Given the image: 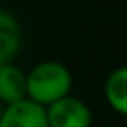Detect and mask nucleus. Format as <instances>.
<instances>
[{
    "instance_id": "8",
    "label": "nucleus",
    "mask_w": 127,
    "mask_h": 127,
    "mask_svg": "<svg viewBox=\"0 0 127 127\" xmlns=\"http://www.w3.org/2000/svg\"><path fill=\"white\" fill-rule=\"evenodd\" d=\"M101 127H115V125H101Z\"/></svg>"
},
{
    "instance_id": "7",
    "label": "nucleus",
    "mask_w": 127,
    "mask_h": 127,
    "mask_svg": "<svg viewBox=\"0 0 127 127\" xmlns=\"http://www.w3.org/2000/svg\"><path fill=\"white\" fill-rule=\"evenodd\" d=\"M2 109H4V105H2V103H0V113H2Z\"/></svg>"
},
{
    "instance_id": "3",
    "label": "nucleus",
    "mask_w": 127,
    "mask_h": 127,
    "mask_svg": "<svg viewBox=\"0 0 127 127\" xmlns=\"http://www.w3.org/2000/svg\"><path fill=\"white\" fill-rule=\"evenodd\" d=\"M0 127H48L46 107L28 97L4 105L0 113Z\"/></svg>"
},
{
    "instance_id": "6",
    "label": "nucleus",
    "mask_w": 127,
    "mask_h": 127,
    "mask_svg": "<svg viewBox=\"0 0 127 127\" xmlns=\"http://www.w3.org/2000/svg\"><path fill=\"white\" fill-rule=\"evenodd\" d=\"M103 93L109 107L127 117V65H121L107 75Z\"/></svg>"
},
{
    "instance_id": "2",
    "label": "nucleus",
    "mask_w": 127,
    "mask_h": 127,
    "mask_svg": "<svg viewBox=\"0 0 127 127\" xmlns=\"http://www.w3.org/2000/svg\"><path fill=\"white\" fill-rule=\"evenodd\" d=\"M48 127H91L93 115L87 103L79 97L64 95L58 101L46 105Z\"/></svg>"
},
{
    "instance_id": "1",
    "label": "nucleus",
    "mask_w": 127,
    "mask_h": 127,
    "mask_svg": "<svg viewBox=\"0 0 127 127\" xmlns=\"http://www.w3.org/2000/svg\"><path fill=\"white\" fill-rule=\"evenodd\" d=\"M71 85V71L62 62H40L30 71H26V97L44 107L64 95H69Z\"/></svg>"
},
{
    "instance_id": "4",
    "label": "nucleus",
    "mask_w": 127,
    "mask_h": 127,
    "mask_svg": "<svg viewBox=\"0 0 127 127\" xmlns=\"http://www.w3.org/2000/svg\"><path fill=\"white\" fill-rule=\"evenodd\" d=\"M26 97V71L14 62L0 65V103L10 105Z\"/></svg>"
},
{
    "instance_id": "5",
    "label": "nucleus",
    "mask_w": 127,
    "mask_h": 127,
    "mask_svg": "<svg viewBox=\"0 0 127 127\" xmlns=\"http://www.w3.org/2000/svg\"><path fill=\"white\" fill-rule=\"evenodd\" d=\"M22 46V32L16 18L0 8V65L14 62Z\"/></svg>"
}]
</instances>
